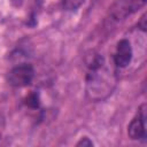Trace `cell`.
<instances>
[{
  "label": "cell",
  "mask_w": 147,
  "mask_h": 147,
  "mask_svg": "<svg viewBox=\"0 0 147 147\" xmlns=\"http://www.w3.org/2000/svg\"><path fill=\"white\" fill-rule=\"evenodd\" d=\"M88 74H87V93L92 99L99 100L111 93V75L105 65V60L100 54H94L86 61Z\"/></svg>",
  "instance_id": "1"
},
{
  "label": "cell",
  "mask_w": 147,
  "mask_h": 147,
  "mask_svg": "<svg viewBox=\"0 0 147 147\" xmlns=\"http://www.w3.org/2000/svg\"><path fill=\"white\" fill-rule=\"evenodd\" d=\"M34 77V70L31 64H20L9 70L7 75V82L14 87L28 86Z\"/></svg>",
  "instance_id": "2"
},
{
  "label": "cell",
  "mask_w": 147,
  "mask_h": 147,
  "mask_svg": "<svg viewBox=\"0 0 147 147\" xmlns=\"http://www.w3.org/2000/svg\"><path fill=\"white\" fill-rule=\"evenodd\" d=\"M146 1L147 0H115L110 7V15L117 21L124 20L142 8Z\"/></svg>",
  "instance_id": "3"
},
{
  "label": "cell",
  "mask_w": 147,
  "mask_h": 147,
  "mask_svg": "<svg viewBox=\"0 0 147 147\" xmlns=\"http://www.w3.org/2000/svg\"><path fill=\"white\" fill-rule=\"evenodd\" d=\"M146 106L142 105L139 108L138 115L131 121V123L127 126V134L131 139L138 140L142 139L146 137V129H145V123H146Z\"/></svg>",
  "instance_id": "4"
},
{
  "label": "cell",
  "mask_w": 147,
  "mask_h": 147,
  "mask_svg": "<svg viewBox=\"0 0 147 147\" xmlns=\"http://www.w3.org/2000/svg\"><path fill=\"white\" fill-rule=\"evenodd\" d=\"M132 46L127 39H122L118 41L116 47V53L114 55V62L119 68H125L131 63L132 60Z\"/></svg>",
  "instance_id": "5"
},
{
  "label": "cell",
  "mask_w": 147,
  "mask_h": 147,
  "mask_svg": "<svg viewBox=\"0 0 147 147\" xmlns=\"http://www.w3.org/2000/svg\"><path fill=\"white\" fill-rule=\"evenodd\" d=\"M25 105L30 108H38L40 105V100H39V94L37 92H32L30 93L26 98H25Z\"/></svg>",
  "instance_id": "6"
},
{
  "label": "cell",
  "mask_w": 147,
  "mask_h": 147,
  "mask_svg": "<svg viewBox=\"0 0 147 147\" xmlns=\"http://www.w3.org/2000/svg\"><path fill=\"white\" fill-rule=\"evenodd\" d=\"M76 146H83V147H91V146H93V142H92V140H90V138H87V137H84V138H82L77 144H76Z\"/></svg>",
  "instance_id": "7"
},
{
  "label": "cell",
  "mask_w": 147,
  "mask_h": 147,
  "mask_svg": "<svg viewBox=\"0 0 147 147\" xmlns=\"http://www.w3.org/2000/svg\"><path fill=\"white\" fill-rule=\"evenodd\" d=\"M138 26L142 30V31H146V28H147V24H146V14H144L140 18V22L138 23Z\"/></svg>",
  "instance_id": "8"
}]
</instances>
